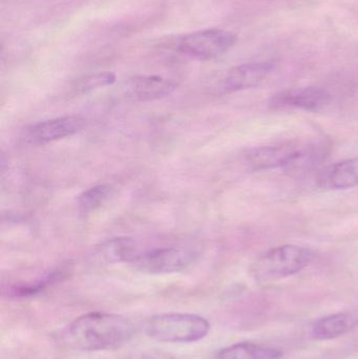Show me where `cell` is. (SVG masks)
<instances>
[{
	"instance_id": "1",
	"label": "cell",
	"mask_w": 358,
	"mask_h": 359,
	"mask_svg": "<svg viewBox=\"0 0 358 359\" xmlns=\"http://www.w3.org/2000/svg\"><path fill=\"white\" fill-rule=\"evenodd\" d=\"M135 332V325L124 316L92 312L76 318L57 339L59 345L76 351H106L128 344Z\"/></svg>"
},
{
	"instance_id": "2",
	"label": "cell",
	"mask_w": 358,
	"mask_h": 359,
	"mask_svg": "<svg viewBox=\"0 0 358 359\" xmlns=\"http://www.w3.org/2000/svg\"><path fill=\"white\" fill-rule=\"evenodd\" d=\"M315 257V251L308 247L298 245L275 247L256 259L252 273L260 282L289 278L308 267Z\"/></svg>"
},
{
	"instance_id": "3",
	"label": "cell",
	"mask_w": 358,
	"mask_h": 359,
	"mask_svg": "<svg viewBox=\"0 0 358 359\" xmlns=\"http://www.w3.org/2000/svg\"><path fill=\"white\" fill-rule=\"evenodd\" d=\"M209 330V322L195 314H159L145 324V333L161 343H195L207 337Z\"/></svg>"
},
{
	"instance_id": "4",
	"label": "cell",
	"mask_w": 358,
	"mask_h": 359,
	"mask_svg": "<svg viewBox=\"0 0 358 359\" xmlns=\"http://www.w3.org/2000/svg\"><path fill=\"white\" fill-rule=\"evenodd\" d=\"M198 253L184 247H155L137 249L130 264L149 273H174L183 271L197 261Z\"/></svg>"
},
{
	"instance_id": "5",
	"label": "cell",
	"mask_w": 358,
	"mask_h": 359,
	"mask_svg": "<svg viewBox=\"0 0 358 359\" xmlns=\"http://www.w3.org/2000/svg\"><path fill=\"white\" fill-rule=\"evenodd\" d=\"M237 40V35L226 29H203L182 36L177 48L179 52L191 58L212 60L228 52Z\"/></svg>"
},
{
	"instance_id": "6",
	"label": "cell",
	"mask_w": 358,
	"mask_h": 359,
	"mask_svg": "<svg viewBox=\"0 0 358 359\" xmlns=\"http://www.w3.org/2000/svg\"><path fill=\"white\" fill-rule=\"evenodd\" d=\"M331 101V95L322 88H290L273 95L268 105L273 109H298L311 113L325 109Z\"/></svg>"
},
{
	"instance_id": "7",
	"label": "cell",
	"mask_w": 358,
	"mask_h": 359,
	"mask_svg": "<svg viewBox=\"0 0 358 359\" xmlns=\"http://www.w3.org/2000/svg\"><path fill=\"white\" fill-rule=\"evenodd\" d=\"M86 120L79 116H64L38 122L25 130V139L34 144H46L73 136L86 128Z\"/></svg>"
},
{
	"instance_id": "8",
	"label": "cell",
	"mask_w": 358,
	"mask_h": 359,
	"mask_svg": "<svg viewBox=\"0 0 358 359\" xmlns=\"http://www.w3.org/2000/svg\"><path fill=\"white\" fill-rule=\"evenodd\" d=\"M275 65L270 62H248L227 72L220 83L221 93L241 92L260 86L270 75Z\"/></svg>"
},
{
	"instance_id": "9",
	"label": "cell",
	"mask_w": 358,
	"mask_h": 359,
	"mask_svg": "<svg viewBox=\"0 0 358 359\" xmlns=\"http://www.w3.org/2000/svg\"><path fill=\"white\" fill-rule=\"evenodd\" d=\"M177 86L178 83L174 80L160 76H136L125 82L123 94L128 100L146 102L168 96Z\"/></svg>"
},
{
	"instance_id": "10",
	"label": "cell",
	"mask_w": 358,
	"mask_h": 359,
	"mask_svg": "<svg viewBox=\"0 0 358 359\" xmlns=\"http://www.w3.org/2000/svg\"><path fill=\"white\" fill-rule=\"evenodd\" d=\"M300 147L292 143H283L270 147L254 149L246 156V161L254 170L284 168V166L298 153Z\"/></svg>"
},
{
	"instance_id": "11",
	"label": "cell",
	"mask_w": 358,
	"mask_h": 359,
	"mask_svg": "<svg viewBox=\"0 0 358 359\" xmlns=\"http://www.w3.org/2000/svg\"><path fill=\"white\" fill-rule=\"evenodd\" d=\"M322 189L340 190L358 186V158L344 160L324 168L317 179Z\"/></svg>"
},
{
	"instance_id": "12",
	"label": "cell",
	"mask_w": 358,
	"mask_h": 359,
	"mask_svg": "<svg viewBox=\"0 0 358 359\" xmlns=\"http://www.w3.org/2000/svg\"><path fill=\"white\" fill-rule=\"evenodd\" d=\"M358 326V311L340 312L319 318L312 327V335L319 341L336 339Z\"/></svg>"
},
{
	"instance_id": "13",
	"label": "cell",
	"mask_w": 358,
	"mask_h": 359,
	"mask_svg": "<svg viewBox=\"0 0 358 359\" xmlns=\"http://www.w3.org/2000/svg\"><path fill=\"white\" fill-rule=\"evenodd\" d=\"M327 156V145L324 143L300 147L298 153L284 166L283 170L292 178H303L325 161Z\"/></svg>"
},
{
	"instance_id": "14",
	"label": "cell",
	"mask_w": 358,
	"mask_h": 359,
	"mask_svg": "<svg viewBox=\"0 0 358 359\" xmlns=\"http://www.w3.org/2000/svg\"><path fill=\"white\" fill-rule=\"evenodd\" d=\"M282 351L249 343L235 344L221 350L214 359H280Z\"/></svg>"
},
{
	"instance_id": "15",
	"label": "cell",
	"mask_w": 358,
	"mask_h": 359,
	"mask_svg": "<svg viewBox=\"0 0 358 359\" xmlns=\"http://www.w3.org/2000/svg\"><path fill=\"white\" fill-rule=\"evenodd\" d=\"M115 194L109 184H100L84 190L78 196L77 205L82 213H90L101 208Z\"/></svg>"
},
{
	"instance_id": "16",
	"label": "cell",
	"mask_w": 358,
	"mask_h": 359,
	"mask_svg": "<svg viewBox=\"0 0 358 359\" xmlns=\"http://www.w3.org/2000/svg\"><path fill=\"white\" fill-rule=\"evenodd\" d=\"M115 81L116 77L113 73L107 72V73L95 74L82 79L77 84V90L81 93L92 92L103 86H111Z\"/></svg>"
}]
</instances>
